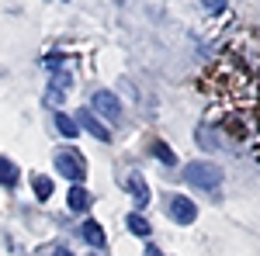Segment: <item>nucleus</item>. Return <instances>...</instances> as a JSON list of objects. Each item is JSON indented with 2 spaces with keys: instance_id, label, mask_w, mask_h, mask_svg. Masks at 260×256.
Segmentation results:
<instances>
[{
  "instance_id": "obj_11",
  "label": "nucleus",
  "mask_w": 260,
  "mask_h": 256,
  "mask_svg": "<svg viewBox=\"0 0 260 256\" xmlns=\"http://www.w3.org/2000/svg\"><path fill=\"white\" fill-rule=\"evenodd\" d=\"M0 184H18V166L0 156Z\"/></svg>"
},
{
  "instance_id": "obj_8",
  "label": "nucleus",
  "mask_w": 260,
  "mask_h": 256,
  "mask_svg": "<svg viewBox=\"0 0 260 256\" xmlns=\"http://www.w3.org/2000/svg\"><path fill=\"white\" fill-rule=\"evenodd\" d=\"M80 236L87 239L90 246H104V229H101L98 222H90V218H87V222L80 225Z\"/></svg>"
},
{
  "instance_id": "obj_2",
  "label": "nucleus",
  "mask_w": 260,
  "mask_h": 256,
  "mask_svg": "<svg viewBox=\"0 0 260 256\" xmlns=\"http://www.w3.org/2000/svg\"><path fill=\"white\" fill-rule=\"evenodd\" d=\"M56 166H59V173L66 180H73V184H83V177H87V166H83L80 153H70V149H59L56 153Z\"/></svg>"
},
{
  "instance_id": "obj_9",
  "label": "nucleus",
  "mask_w": 260,
  "mask_h": 256,
  "mask_svg": "<svg viewBox=\"0 0 260 256\" xmlns=\"http://www.w3.org/2000/svg\"><path fill=\"white\" fill-rule=\"evenodd\" d=\"M70 208H73V211H87V208H90V194L83 191L80 184L70 187Z\"/></svg>"
},
{
  "instance_id": "obj_13",
  "label": "nucleus",
  "mask_w": 260,
  "mask_h": 256,
  "mask_svg": "<svg viewBox=\"0 0 260 256\" xmlns=\"http://www.w3.org/2000/svg\"><path fill=\"white\" fill-rule=\"evenodd\" d=\"M153 153H156L160 163H167V166H174V163H177V156L170 153V145H167V142H156V145H153Z\"/></svg>"
},
{
  "instance_id": "obj_10",
  "label": "nucleus",
  "mask_w": 260,
  "mask_h": 256,
  "mask_svg": "<svg viewBox=\"0 0 260 256\" xmlns=\"http://www.w3.org/2000/svg\"><path fill=\"white\" fill-rule=\"evenodd\" d=\"M128 232H136L139 239H149V232H153V229H149V222H146L142 215H136V211H132V215H128Z\"/></svg>"
},
{
  "instance_id": "obj_17",
  "label": "nucleus",
  "mask_w": 260,
  "mask_h": 256,
  "mask_svg": "<svg viewBox=\"0 0 260 256\" xmlns=\"http://www.w3.org/2000/svg\"><path fill=\"white\" fill-rule=\"evenodd\" d=\"M149 256H160V253H156V249H149Z\"/></svg>"
},
{
  "instance_id": "obj_1",
  "label": "nucleus",
  "mask_w": 260,
  "mask_h": 256,
  "mask_svg": "<svg viewBox=\"0 0 260 256\" xmlns=\"http://www.w3.org/2000/svg\"><path fill=\"white\" fill-rule=\"evenodd\" d=\"M184 180H187L191 187H201V191H219L222 170L215 166V163L194 159V163H187V166H184Z\"/></svg>"
},
{
  "instance_id": "obj_7",
  "label": "nucleus",
  "mask_w": 260,
  "mask_h": 256,
  "mask_svg": "<svg viewBox=\"0 0 260 256\" xmlns=\"http://www.w3.org/2000/svg\"><path fill=\"white\" fill-rule=\"evenodd\" d=\"M125 187H128V191H132V197H136V204H146V201H149V187H146V180L139 177V173H128V180H125Z\"/></svg>"
},
{
  "instance_id": "obj_4",
  "label": "nucleus",
  "mask_w": 260,
  "mask_h": 256,
  "mask_svg": "<svg viewBox=\"0 0 260 256\" xmlns=\"http://www.w3.org/2000/svg\"><path fill=\"white\" fill-rule=\"evenodd\" d=\"M73 90V73H56L49 80V90H45V100L49 104H62V97Z\"/></svg>"
},
{
  "instance_id": "obj_3",
  "label": "nucleus",
  "mask_w": 260,
  "mask_h": 256,
  "mask_svg": "<svg viewBox=\"0 0 260 256\" xmlns=\"http://www.w3.org/2000/svg\"><path fill=\"white\" fill-rule=\"evenodd\" d=\"M170 218L180 222V225H191L194 218H198V208H194V201L184 194H174L170 197Z\"/></svg>"
},
{
  "instance_id": "obj_16",
  "label": "nucleus",
  "mask_w": 260,
  "mask_h": 256,
  "mask_svg": "<svg viewBox=\"0 0 260 256\" xmlns=\"http://www.w3.org/2000/svg\"><path fill=\"white\" fill-rule=\"evenodd\" d=\"M39 256H73L70 249H62V246H52V249H42Z\"/></svg>"
},
{
  "instance_id": "obj_5",
  "label": "nucleus",
  "mask_w": 260,
  "mask_h": 256,
  "mask_svg": "<svg viewBox=\"0 0 260 256\" xmlns=\"http://www.w3.org/2000/svg\"><path fill=\"white\" fill-rule=\"evenodd\" d=\"M94 107H98L101 115H108L111 121L121 118V104L115 100V94H111V90H98V94H94Z\"/></svg>"
},
{
  "instance_id": "obj_12",
  "label": "nucleus",
  "mask_w": 260,
  "mask_h": 256,
  "mask_svg": "<svg viewBox=\"0 0 260 256\" xmlns=\"http://www.w3.org/2000/svg\"><path fill=\"white\" fill-rule=\"evenodd\" d=\"M56 128H59V135H66V138H77V121L73 118H66V115H56Z\"/></svg>"
},
{
  "instance_id": "obj_14",
  "label": "nucleus",
  "mask_w": 260,
  "mask_h": 256,
  "mask_svg": "<svg viewBox=\"0 0 260 256\" xmlns=\"http://www.w3.org/2000/svg\"><path fill=\"white\" fill-rule=\"evenodd\" d=\"M31 184H35V194H39V197H49V194H52V180H49V177H42V173H39Z\"/></svg>"
},
{
  "instance_id": "obj_15",
  "label": "nucleus",
  "mask_w": 260,
  "mask_h": 256,
  "mask_svg": "<svg viewBox=\"0 0 260 256\" xmlns=\"http://www.w3.org/2000/svg\"><path fill=\"white\" fill-rule=\"evenodd\" d=\"M201 4H205V7H208L212 14H219V11H225V0H201Z\"/></svg>"
},
{
  "instance_id": "obj_6",
  "label": "nucleus",
  "mask_w": 260,
  "mask_h": 256,
  "mask_svg": "<svg viewBox=\"0 0 260 256\" xmlns=\"http://www.w3.org/2000/svg\"><path fill=\"white\" fill-rule=\"evenodd\" d=\"M77 118H80V125H83V128H87V132H90L94 138H98V142H108V138H111V132H108V128H104V125H101V121L94 118L90 111H80Z\"/></svg>"
}]
</instances>
